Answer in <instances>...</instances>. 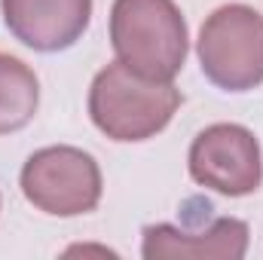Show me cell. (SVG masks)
I'll return each mask as SVG.
<instances>
[{
	"instance_id": "cell-7",
	"label": "cell",
	"mask_w": 263,
	"mask_h": 260,
	"mask_svg": "<svg viewBox=\"0 0 263 260\" xmlns=\"http://www.w3.org/2000/svg\"><path fill=\"white\" fill-rule=\"evenodd\" d=\"M248 251V224L239 217H217L205 230H181L153 224L144 230L141 254L147 260H242Z\"/></svg>"
},
{
	"instance_id": "cell-3",
	"label": "cell",
	"mask_w": 263,
	"mask_h": 260,
	"mask_svg": "<svg viewBox=\"0 0 263 260\" xmlns=\"http://www.w3.org/2000/svg\"><path fill=\"white\" fill-rule=\"evenodd\" d=\"M202 73L223 92H248L263 83V15L248 3L217 6L199 31Z\"/></svg>"
},
{
	"instance_id": "cell-1",
	"label": "cell",
	"mask_w": 263,
	"mask_h": 260,
	"mask_svg": "<svg viewBox=\"0 0 263 260\" xmlns=\"http://www.w3.org/2000/svg\"><path fill=\"white\" fill-rule=\"evenodd\" d=\"M175 83L147 80L120 59L101 67L89 86V117L110 141H147L165 129L181 107Z\"/></svg>"
},
{
	"instance_id": "cell-8",
	"label": "cell",
	"mask_w": 263,
	"mask_h": 260,
	"mask_svg": "<svg viewBox=\"0 0 263 260\" xmlns=\"http://www.w3.org/2000/svg\"><path fill=\"white\" fill-rule=\"evenodd\" d=\"M40 104L37 73L22 59L0 52V135L25 129Z\"/></svg>"
},
{
	"instance_id": "cell-2",
	"label": "cell",
	"mask_w": 263,
	"mask_h": 260,
	"mask_svg": "<svg viewBox=\"0 0 263 260\" xmlns=\"http://www.w3.org/2000/svg\"><path fill=\"white\" fill-rule=\"evenodd\" d=\"M110 46L147 80L172 83L187 62V22L175 0H114Z\"/></svg>"
},
{
	"instance_id": "cell-5",
	"label": "cell",
	"mask_w": 263,
	"mask_h": 260,
	"mask_svg": "<svg viewBox=\"0 0 263 260\" xmlns=\"http://www.w3.org/2000/svg\"><path fill=\"white\" fill-rule=\"evenodd\" d=\"M190 178L223 196H248L263 181V153L254 132L239 123H214L190 144Z\"/></svg>"
},
{
	"instance_id": "cell-4",
	"label": "cell",
	"mask_w": 263,
	"mask_h": 260,
	"mask_svg": "<svg viewBox=\"0 0 263 260\" xmlns=\"http://www.w3.org/2000/svg\"><path fill=\"white\" fill-rule=\"evenodd\" d=\"M18 184L37 211L52 217H77L95 211L104 187L95 156L67 144L31 153L22 165Z\"/></svg>"
},
{
	"instance_id": "cell-6",
	"label": "cell",
	"mask_w": 263,
	"mask_h": 260,
	"mask_svg": "<svg viewBox=\"0 0 263 260\" xmlns=\"http://www.w3.org/2000/svg\"><path fill=\"white\" fill-rule=\"evenodd\" d=\"M9 34L34 52L70 49L89 28L92 0H0Z\"/></svg>"
}]
</instances>
